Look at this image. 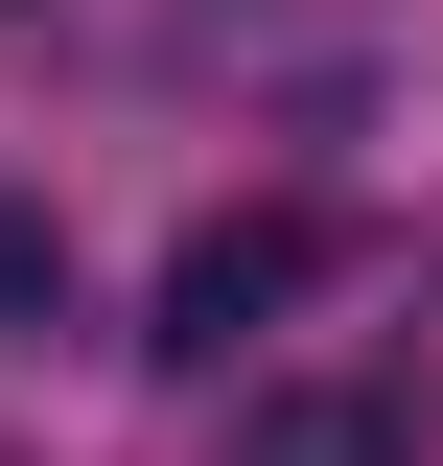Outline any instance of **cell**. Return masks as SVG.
Instances as JSON below:
<instances>
[{"label": "cell", "instance_id": "2", "mask_svg": "<svg viewBox=\"0 0 443 466\" xmlns=\"http://www.w3.org/2000/svg\"><path fill=\"white\" fill-rule=\"evenodd\" d=\"M443 420H420V373L397 350H350V373H280V397H233V443L211 466H420Z\"/></svg>", "mask_w": 443, "mask_h": 466}, {"label": "cell", "instance_id": "3", "mask_svg": "<svg viewBox=\"0 0 443 466\" xmlns=\"http://www.w3.org/2000/svg\"><path fill=\"white\" fill-rule=\"evenodd\" d=\"M47 327H70V233L0 187V350H47Z\"/></svg>", "mask_w": 443, "mask_h": 466}, {"label": "cell", "instance_id": "1", "mask_svg": "<svg viewBox=\"0 0 443 466\" xmlns=\"http://www.w3.org/2000/svg\"><path fill=\"white\" fill-rule=\"evenodd\" d=\"M350 257H374L350 210H211V233L164 257V327H140V350H164V373H233V327H280V303L350 280Z\"/></svg>", "mask_w": 443, "mask_h": 466}, {"label": "cell", "instance_id": "4", "mask_svg": "<svg viewBox=\"0 0 443 466\" xmlns=\"http://www.w3.org/2000/svg\"><path fill=\"white\" fill-rule=\"evenodd\" d=\"M0 466H24V443H0Z\"/></svg>", "mask_w": 443, "mask_h": 466}]
</instances>
